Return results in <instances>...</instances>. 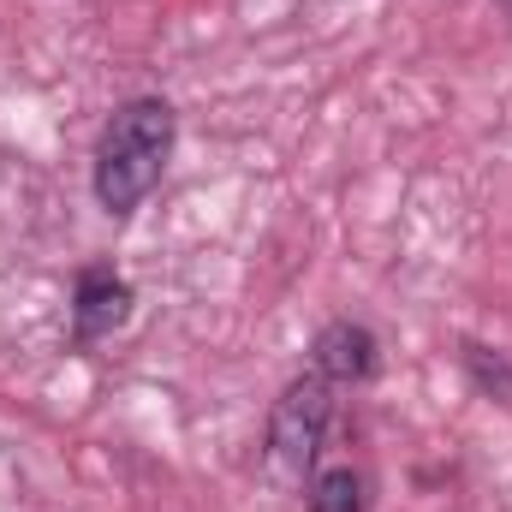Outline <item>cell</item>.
I'll return each mask as SVG.
<instances>
[{
  "label": "cell",
  "mask_w": 512,
  "mask_h": 512,
  "mask_svg": "<svg viewBox=\"0 0 512 512\" xmlns=\"http://www.w3.org/2000/svg\"><path fill=\"white\" fill-rule=\"evenodd\" d=\"M310 512H364V477L352 465H328L310 477Z\"/></svg>",
  "instance_id": "obj_5"
},
{
  "label": "cell",
  "mask_w": 512,
  "mask_h": 512,
  "mask_svg": "<svg viewBox=\"0 0 512 512\" xmlns=\"http://www.w3.org/2000/svg\"><path fill=\"white\" fill-rule=\"evenodd\" d=\"M465 376H471V387L477 393H489V399H501V405H512V358L507 352H495V346H465Z\"/></svg>",
  "instance_id": "obj_6"
},
{
  "label": "cell",
  "mask_w": 512,
  "mask_h": 512,
  "mask_svg": "<svg viewBox=\"0 0 512 512\" xmlns=\"http://www.w3.org/2000/svg\"><path fill=\"white\" fill-rule=\"evenodd\" d=\"M328 423H334V387L322 382L316 370L298 376V382L280 387L274 411H268V447L286 471H304L316 465L322 441H328Z\"/></svg>",
  "instance_id": "obj_2"
},
{
  "label": "cell",
  "mask_w": 512,
  "mask_h": 512,
  "mask_svg": "<svg viewBox=\"0 0 512 512\" xmlns=\"http://www.w3.org/2000/svg\"><path fill=\"white\" fill-rule=\"evenodd\" d=\"M376 352L382 346H376V334L364 322H328L316 334V346H310V370L328 387H352V382H370L376 376V364H382Z\"/></svg>",
  "instance_id": "obj_4"
},
{
  "label": "cell",
  "mask_w": 512,
  "mask_h": 512,
  "mask_svg": "<svg viewBox=\"0 0 512 512\" xmlns=\"http://www.w3.org/2000/svg\"><path fill=\"white\" fill-rule=\"evenodd\" d=\"M173 137H179V120L161 96H137L126 108H114V120L102 126V143H96V203L108 215H131L167 173V155H173Z\"/></svg>",
  "instance_id": "obj_1"
},
{
  "label": "cell",
  "mask_w": 512,
  "mask_h": 512,
  "mask_svg": "<svg viewBox=\"0 0 512 512\" xmlns=\"http://www.w3.org/2000/svg\"><path fill=\"white\" fill-rule=\"evenodd\" d=\"M501 6H512V0H501Z\"/></svg>",
  "instance_id": "obj_7"
},
{
  "label": "cell",
  "mask_w": 512,
  "mask_h": 512,
  "mask_svg": "<svg viewBox=\"0 0 512 512\" xmlns=\"http://www.w3.org/2000/svg\"><path fill=\"white\" fill-rule=\"evenodd\" d=\"M126 316H131L126 274H114L108 262H90L78 274V292H72V334L78 340H108L114 328H126Z\"/></svg>",
  "instance_id": "obj_3"
}]
</instances>
